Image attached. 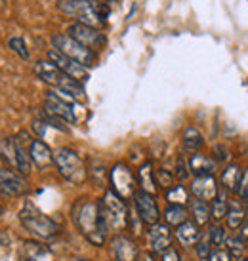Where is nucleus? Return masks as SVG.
<instances>
[{"label":"nucleus","mask_w":248,"mask_h":261,"mask_svg":"<svg viewBox=\"0 0 248 261\" xmlns=\"http://www.w3.org/2000/svg\"><path fill=\"white\" fill-rule=\"evenodd\" d=\"M226 250L229 252V255H231L233 259L241 261V259H244V254H246V242H244V240H242L239 234L227 237Z\"/></svg>","instance_id":"nucleus-28"},{"label":"nucleus","mask_w":248,"mask_h":261,"mask_svg":"<svg viewBox=\"0 0 248 261\" xmlns=\"http://www.w3.org/2000/svg\"><path fill=\"white\" fill-rule=\"evenodd\" d=\"M52 44H54V48L61 51L63 56H67V58L77 61V63H81V65L86 67V69L95 65V61H97V56H95L94 50L86 48L84 44H81L79 40H75V38L69 37V35H54V37H52Z\"/></svg>","instance_id":"nucleus-6"},{"label":"nucleus","mask_w":248,"mask_h":261,"mask_svg":"<svg viewBox=\"0 0 248 261\" xmlns=\"http://www.w3.org/2000/svg\"><path fill=\"white\" fill-rule=\"evenodd\" d=\"M195 250H197V255L201 261H206L210 259L212 252H214V246H212L210 239H208V232H205V234H201V239H199L197 246H195Z\"/></svg>","instance_id":"nucleus-31"},{"label":"nucleus","mask_w":248,"mask_h":261,"mask_svg":"<svg viewBox=\"0 0 248 261\" xmlns=\"http://www.w3.org/2000/svg\"><path fill=\"white\" fill-rule=\"evenodd\" d=\"M109 179L111 191L117 193L122 200L134 198V195L138 193V189H136L138 187V175H134V172L124 162H117L115 166L111 168Z\"/></svg>","instance_id":"nucleus-7"},{"label":"nucleus","mask_w":248,"mask_h":261,"mask_svg":"<svg viewBox=\"0 0 248 261\" xmlns=\"http://www.w3.org/2000/svg\"><path fill=\"white\" fill-rule=\"evenodd\" d=\"M166 200L172 206H185L191 202L189 191L183 185H172L170 189H166Z\"/></svg>","instance_id":"nucleus-27"},{"label":"nucleus","mask_w":248,"mask_h":261,"mask_svg":"<svg viewBox=\"0 0 248 261\" xmlns=\"http://www.w3.org/2000/svg\"><path fill=\"white\" fill-rule=\"evenodd\" d=\"M2 212H4V208H2V206H0V216H2Z\"/></svg>","instance_id":"nucleus-42"},{"label":"nucleus","mask_w":248,"mask_h":261,"mask_svg":"<svg viewBox=\"0 0 248 261\" xmlns=\"http://www.w3.org/2000/svg\"><path fill=\"white\" fill-rule=\"evenodd\" d=\"M44 107H46L48 115L58 116V118L65 120V122H77V115H75L77 101H75L73 97H69L67 94H63V92H59V90L58 92H50V94L46 95Z\"/></svg>","instance_id":"nucleus-8"},{"label":"nucleus","mask_w":248,"mask_h":261,"mask_svg":"<svg viewBox=\"0 0 248 261\" xmlns=\"http://www.w3.org/2000/svg\"><path fill=\"white\" fill-rule=\"evenodd\" d=\"M141 261H155V259H153V254H145Z\"/></svg>","instance_id":"nucleus-40"},{"label":"nucleus","mask_w":248,"mask_h":261,"mask_svg":"<svg viewBox=\"0 0 248 261\" xmlns=\"http://www.w3.org/2000/svg\"><path fill=\"white\" fill-rule=\"evenodd\" d=\"M210 210H212V219L219 223L227 218V212H229V200H227V195L224 191H219L218 196L210 202Z\"/></svg>","instance_id":"nucleus-25"},{"label":"nucleus","mask_w":248,"mask_h":261,"mask_svg":"<svg viewBox=\"0 0 248 261\" xmlns=\"http://www.w3.org/2000/svg\"><path fill=\"white\" fill-rule=\"evenodd\" d=\"M35 74H37L42 82H46V84H50V86H54V88H59L61 80L65 79V73H61L58 67L54 65L52 61H48V59L35 63Z\"/></svg>","instance_id":"nucleus-18"},{"label":"nucleus","mask_w":248,"mask_h":261,"mask_svg":"<svg viewBox=\"0 0 248 261\" xmlns=\"http://www.w3.org/2000/svg\"><path fill=\"white\" fill-rule=\"evenodd\" d=\"M8 46H10V48H12V50H14L21 59H29V50H27V44H25L23 38H19V37L10 38Z\"/></svg>","instance_id":"nucleus-34"},{"label":"nucleus","mask_w":248,"mask_h":261,"mask_svg":"<svg viewBox=\"0 0 248 261\" xmlns=\"http://www.w3.org/2000/svg\"><path fill=\"white\" fill-rule=\"evenodd\" d=\"M67 35L73 37L75 40H79L81 44H84L86 48L97 51L105 44V37L103 33L97 27H90V25H84V23H73L69 29H67Z\"/></svg>","instance_id":"nucleus-10"},{"label":"nucleus","mask_w":248,"mask_h":261,"mask_svg":"<svg viewBox=\"0 0 248 261\" xmlns=\"http://www.w3.org/2000/svg\"><path fill=\"white\" fill-rule=\"evenodd\" d=\"M73 261H90V259H82V257H77V259H73Z\"/></svg>","instance_id":"nucleus-41"},{"label":"nucleus","mask_w":248,"mask_h":261,"mask_svg":"<svg viewBox=\"0 0 248 261\" xmlns=\"http://www.w3.org/2000/svg\"><path fill=\"white\" fill-rule=\"evenodd\" d=\"M241 179H242V170L239 164L229 162L226 166V170L221 172V185L227 193H233L239 195V189H241Z\"/></svg>","instance_id":"nucleus-20"},{"label":"nucleus","mask_w":248,"mask_h":261,"mask_svg":"<svg viewBox=\"0 0 248 261\" xmlns=\"http://www.w3.org/2000/svg\"><path fill=\"white\" fill-rule=\"evenodd\" d=\"M214 160L224 162V164H229V160H231V151H229V147L221 145V143L214 147Z\"/></svg>","instance_id":"nucleus-35"},{"label":"nucleus","mask_w":248,"mask_h":261,"mask_svg":"<svg viewBox=\"0 0 248 261\" xmlns=\"http://www.w3.org/2000/svg\"><path fill=\"white\" fill-rule=\"evenodd\" d=\"M138 185L141 191H145L149 195H155L157 193V181H155V170H153V164L147 160L143 162L138 170Z\"/></svg>","instance_id":"nucleus-21"},{"label":"nucleus","mask_w":248,"mask_h":261,"mask_svg":"<svg viewBox=\"0 0 248 261\" xmlns=\"http://www.w3.org/2000/svg\"><path fill=\"white\" fill-rule=\"evenodd\" d=\"M162 261H182V255L178 254V250H176V248H170L168 252L162 254Z\"/></svg>","instance_id":"nucleus-38"},{"label":"nucleus","mask_w":248,"mask_h":261,"mask_svg":"<svg viewBox=\"0 0 248 261\" xmlns=\"http://www.w3.org/2000/svg\"><path fill=\"white\" fill-rule=\"evenodd\" d=\"M111 255L115 261H138V244L128 237H124V234H117L111 240Z\"/></svg>","instance_id":"nucleus-14"},{"label":"nucleus","mask_w":248,"mask_h":261,"mask_svg":"<svg viewBox=\"0 0 248 261\" xmlns=\"http://www.w3.org/2000/svg\"><path fill=\"white\" fill-rule=\"evenodd\" d=\"M29 185L21 174H15L12 170L0 168V193L8 196H23L27 195Z\"/></svg>","instance_id":"nucleus-12"},{"label":"nucleus","mask_w":248,"mask_h":261,"mask_svg":"<svg viewBox=\"0 0 248 261\" xmlns=\"http://www.w3.org/2000/svg\"><path fill=\"white\" fill-rule=\"evenodd\" d=\"M100 212L109 231H122L130 223V210L126 208V202L111 189L100 202Z\"/></svg>","instance_id":"nucleus-5"},{"label":"nucleus","mask_w":248,"mask_h":261,"mask_svg":"<svg viewBox=\"0 0 248 261\" xmlns=\"http://www.w3.org/2000/svg\"><path fill=\"white\" fill-rule=\"evenodd\" d=\"M174 175L178 177V179H180V181H185V179H189L191 170H189V162H185V156H178V160H176Z\"/></svg>","instance_id":"nucleus-33"},{"label":"nucleus","mask_w":248,"mask_h":261,"mask_svg":"<svg viewBox=\"0 0 248 261\" xmlns=\"http://www.w3.org/2000/svg\"><path fill=\"white\" fill-rule=\"evenodd\" d=\"M147 240L153 254H164L172 248V232L166 223H157L151 225L147 231Z\"/></svg>","instance_id":"nucleus-13"},{"label":"nucleus","mask_w":248,"mask_h":261,"mask_svg":"<svg viewBox=\"0 0 248 261\" xmlns=\"http://www.w3.org/2000/svg\"><path fill=\"white\" fill-rule=\"evenodd\" d=\"M189 189L191 195L199 200H205V202H212L219 193V187L214 179V175H195Z\"/></svg>","instance_id":"nucleus-15"},{"label":"nucleus","mask_w":248,"mask_h":261,"mask_svg":"<svg viewBox=\"0 0 248 261\" xmlns=\"http://www.w3.org/2000/svg\"><path fill=\"white\" fill-rule=\"evenodd\" d=\"M134 208L138 212L141 223L149 225V227L161 223V210H159V204H157L153 195H149V193L139 189L138 193L134 195Z\"/></svg>","instance_id":"nucleus-9"},{"label":"nucleus","mask_w":248,"mask_h":261,"mask_svg":"<svg viewBox=\"0 0 248 261\" xmlns=\"http://www.w3.org/2000/svg\"><path fill=\"white\" fill-rule=\"evenodd\" d=\"M48 61H52L61 73H65L67 76H71V79L79 80V82H86L88 80L86 67H82L81 63H77V61H73V59H69L59 50H56V48L48 50Z\"/></svg>","instance_id":"nucleus-11"},{"label":"nucleus","mask_w":248,"mask_h":261,"mask_svg":"<svg viewBox=\"0 0 248 261\" xmlns=\"http://www.w3.org/2000/svg\"><path fill=\"white\" fill-rule=\"evenodd\" d=\"M174 234H176V239H178V242H180L183 248H193V246H197V242L203 232L199 231V225L189 219V221L182 223L180 227H176Z\"/></svg>","instance_id":"nucleus-19"},{"label":"nucleus","mask_w":248,"mask_h":261,"mask_svg":"<svg viewBox=\"0 0 248 261\" xmlns=\"http://www.w3.org/2000/svg\"><path fill=\"white\" fill-rule=\"evenodd\" d=\"M0 154L10 162V166L17 170V147H15V139L6 138L0 141Z\"/></svg>","instance_id":"nucleus-29"},{"label":"nucleus","mask_w":248,"mask_h":261,"mask_svg":"<svg viewBox=\"0 0 248 261\" xmlns=\"http://www.w3.org/2000/svg\"><path fill=\"white\" fill-rule=\"evenodd\" d=\"M54 164L59 170V174L65 177L69 183L81 185L86 181L88 177V168L84 160L69 147H59L54 151Z\"/></svg>","instance_id":"nucleus-4"},{"label":"nucleus","mask_w":248,"mask_h":261,"mask_svg":"<svg viewBox=\"0 0 248 261\" xmlns=\"http://www.w3.org/2000/svg\"><path fill=\"white\" fill-rule=\"evenodd\" d=\"M164 219H166V225L170 227H180L182 223L189 221V212L185 210V206H168L166 212H164Z\"/></svg>","instance_id":"nucleus-26"},{"label":"nucleus","mask_w":248,"mask_h":261,"mask_svg":"<svg viewBox=\"0 0 248 261\" xmlns=\"http://www.w3.org/2000/svg\"><path fill=\"white\" fill-rule=\"evenodd\" d=\"M208 261H233V257L229 255V252L227 250H224V248H219V250H214L210 255V259Z\"/></svg>","instance_id":"nucleus-36"},{"label":"nucleus","mask_w":248,"mask_h":261,"mask_svg":"<svg viewBox=\"0 0 248 261\" xmlns=\"http://www.w3.org/2000/svg\"><path fill=\"white\" fill-rule=\"evenodd\" d=\"M189 170L193 175H214L218 170V162L199 151L189 156Z\"/></svg>","instance_id":"nucleus-17"},{"label":"nucleus","mask_w":248,"mask_h":261,"mask_svg":"<svg viewBox=\"0 0 248 261\" xmlns=\"http://www.w3.org/2000/svg\"><path fill=\"white\" fill-rule=\"evenodd\" d=\"M71 218L77 229L88 242H92L94 246H103L109 229L102 218L100 212V202L90 200V198H79L71 208Z\"/></svg>","instance_id":"nucleus-1"},{"label":"nucleus","mask_w":248,"mask_h":261,"mask_svg":"<svg viewBox=\"0 0 248 261\" xmlns=\"http://www.w3.org/2000/svg\"><path fill=\"white\" fill-rule=\"evenodd\" d=\"M58 10L67 17L77 19V23H84L97 29L109 15L107 4L97 0H58Z\"/></svg>","instance_id":"nucleus-2"},{"label":"nucleus","mask_w":248,"mask_h":261,"mask_svg":"<svg viewBox=\"0 0 248 261\" xmlns=\"http://www.w3.org/2000/svg\"><path fill=\"white\" fill-rule=\"evenodd\" d=\"M182 145H183V151L193 154V152H199L205 145V138H203V134L195 128V126H187L185 130H183V136H182Z\"/></svg>","instance_id":"nucleus-22"},{"label":"nucleus","mask_w":248,"mask_h":261,"mask_svg":"<svg viewBox=\"0 0 248 261\" xmlns=\"http://www.w3.org/2000/svg\"><path fill=\"white\" fill-rule=\"evenodd\" d=\"M29 156L38 170H48L54 164V152L42 139H33V143L29 145Z\"/></svg>","instance_id":"nucleus-16"},{"label":"nucleus","mask_w":248,"mask_h":261,"mask_svg":"<svg viewBox=\"0 0 248 261\" xmlns=\"http://www.w3.org/2000/svg\"><path fill=\"white\" fill-rule=\"evenodd\" d=\"M246 214H248V204H246Z\"/></svg>","instance_id":"nucleus-43"},{"label":"nucleus","mask_w":248,"mask_h":261,"mask_svg":"<svg viewBox=\"0 0 248 261\" xmlns=\"http://www.w3.org/2000/svg\"><path fill=\"white\" fill-rule=\"evenodd\" d=\"M208 239H210L214 250H219V248L226 246L227 232L224 231V227H221V225L216 223V225H212L210 229H208Z\"/></svg>","instance_id":"nucleus-30"},{"label":"nucleus","mask_w":248,"mask_h":261,"mask_svg":"<svg viewBox=\"0 0 248 261\" xmlns=\"http://www.w3.org/2000/svg\"><path fill=\"white\" fill-rule=\"evenodd\" d=\"M244 221H246V208L242 204H239V200L229 204V212H227V218H226L227 229L239 231Z\"/></svg>","instance_id":"nucleus-23"},{"label":"nucleus","mask_w":248,"mask_h":261,"mask_svg":"<svg viewBox=\"0 0 248 261\" xmlns=\"http://www.w3.org/2000/svg\"><path fill=\"white\" fill-rule=\"evenodd\" d=\"M239 196L248 200V168L242 172V179H241V189H239Z\"/></svg>","instance_id":"nucleus-37"},{"label":"nucleus","mask_w":248,"mask_h":261,"mask_svg":"<svg viewBox=\"0 0 248 261\" xmlns=\"http://www.w3.org/2000/svg\"><path fill=\"white\" fill-rule=\"evenodd\" d=\"M237 234H239V237H241V239L244 240V242H248V218H246V221L242 223L241 229L237 231Z\"/></svg>","instance_id":"nucleus-39"},{"label":"nucleus","mask_w":248,"mask_h":261,"mask_svg":"<svg viewBox=\"0 0 248 261\" xmlns=\"http://www.w3.org/2000/svg\"><path fill=\"white\" fill-rule=\"evenodd\" d=\"M19 221L33 237H37L40 240H50L54 237H58L59 232L58 223L48 216H44L42 212L31 202H25V206L19 210Z\"/></svg>","instance_id":"nucleus-3"},{"label":"nucleus","mask_w":248,"mask_h":261,"mask_svg":"<svg viewBox=\"0 0 248 261\" xmlns=\"http://www.w3.org/2000/svg\"><path fill=\"white\" fill-rule=\"evenodd\" d=\"M191 216H193V221L203 227L212 219V210H210V202H205V200H199V198H193L191 200Z\"/></svg>","instance_id":"nucleus-24"},{"label":"nucleus","mask_w":248,"mask_h":261,"mask_svg":"<svg viewBox=\"0 0 248 261\" xmlns=\"http://www.w3.org/2000/svg\"><path fill=\"white\" fill-rule=\"evenodd\" d=\"M174 172H170L166 168H161V170H155V181L157 185L162 189H170L174 185Z\"/></svg>","instance_id":"nucleus-32"}]
</instances>
